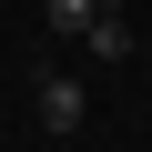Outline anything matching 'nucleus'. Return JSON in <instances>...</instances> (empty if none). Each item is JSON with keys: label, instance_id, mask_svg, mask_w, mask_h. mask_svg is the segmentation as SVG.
<instances>
[{"label": "nucleus", "instance_id": "1", "mask_svg": "<svg viewBox=\"0 0 152 152\" xmlns=\"http://www.w3.org/2000/svg\"><path fill=\"white\" fill-rule=\"evenodd\" d=\"M31 112H41V132H51V142H71V132L91 122V91L71 81V71H41V91H31Z\"/></svg>", "mask_w": 152, "mask_h": 152}, {"label": "nucleus", "instance_id": "2", "mask_svg": "<svg viewBox=\"0 0 152 152\" xmlns=\"http://www.w3.org/2000/svg\"><path fill=\"white\" fill-rule=\"evenodd\" d=\"M81 51H91L102 71H122V61H132V20H122V0H112V10H102V20L81 31Z\"/></svg>", "mask_w": 152, "mask_h": 152}, {"label": "nucleus", "instance_id": "3", "mask_svg": "<svg viewBox=\"0 0 152 152\" xmlns=\"http://www.w3.org/2000/svg\"><path fill=\"white\" fill-rule=\"evenodd\" d=\"M102 10H112V0H51V31H61V41H81Z\"/></svg>", "mask_w": 152, "mask_h": 152}]
</instances>
